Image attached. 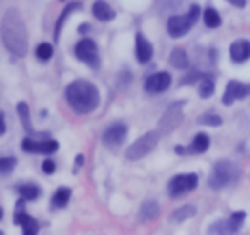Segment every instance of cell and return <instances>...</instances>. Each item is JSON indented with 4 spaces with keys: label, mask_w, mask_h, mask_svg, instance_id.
<instances>
[{
    "label": "cell",
    "mask_w": 250,
    "mask_h": 235,
    "mask_svg": "<svg viewBox=\"0 0 250 235\" xmlns=\"http://www.w3.org/2000/svg\"><path fill=\"white\" fill-rule=\"evenodd\" d=\"M207 149H209V136L207 134H196L192 138V151L194 153H205Z\"/></svg>",
    "instance_id": "obj_22"
},
{
    "label": "cell",
    "mask_w": 250,
    "mask_h": 235,
    "mask_svg": "<svg viewBox=\"0 0 250 235\" xmlns=\"http://www.w3.org/2000/svg\"><path fill=\"white\" fill-rule=\"evenodd\" d=\"M76 56H78V61H82V63H86V65H91V67H100V54H97V45H95V41H93L91 37H84V39H80L76 43Z\"/></svg>",
    "instance_id": "obj_6"
},
{
    "label": "cell",
    "mask_w": 250,
    "mask_h": 235,
    "mask_svg": "<svg viewBox=\"0 0 250 235\" xmlns=\"http://www.w3.org/2000/svg\"><path fill=\"white\" fill-rule=\"evenodd\" d=\"M250 95V85H244V82H237V80H231L227 85V91L222 95V104L231 106L235 99H242V97H248Z\"/></svg>",
    "instance_id": "obj_10"
},
{
    "label": "cell",
    "mask_w": 250,
    "mask_h": 235,
    "mask_svg": "<svg viewBox=\"0 0 250 235\" xmlns=\"http://www.w3.org/2000/svg\"><path fill=\"white\" fill-rule=\"evenodd\" d=\"M160 140V132H147L143 134L136 143L129 145V149L125 151V155H127V160H140L145 158V155L149 153V151H153V147L158 145Z\"/></svg>",
    "instance_id": "obj_5"
},
{
    "label": "cell",
    "mask_w": 250,
    "mask_h": 235,
    "mask_svg": "<svg viewBox=\"0 0 250 235\" xmlns=\"http://www.w3.org/2000/svg\"><path fill=\"white\" fill-rule=\"evenodd\" d=\"M13 166H15V158H2L0 160V173H2V177H7L9 173H11Z\"/></svg>",
    "instance_id": "obj_29"
},
{
    "label": "cell",
    "mask_w": 250,
    "mask_h": 235,
    "mask_svg": "<svg viewBox=\"0 0 250 235\" xmlns=\"http://www.w3.org/2000/svg\"><path fill=\"white\" fill-rule=\"evenodd\" d=\"M82 164H84V158H82V155H78V158H76V164H74V171H78Z\"/></svg>",
    "instance_id": "obj_34"
},
{
    "label": "cell",
    "mask_w": 250,
    "mask_h": 235,
    "mask_svg": "<svg viewBox=\"0 0 250 235\" xmlns=\"http://www.w3.org/2000/svg\"><path fill=\"white\" fill-rule=\"evenodd\" d=\"M199 123H203V125H213V128H218V125L222 123V119L218 117V114H203V117H199Z\"/></svg>",
    "instance_id": "obj_30"
},
{
    "label": "cell",
    "mask_w": 250,
    "mask_h": 235,
    "mask_svg": "<svg viewBox=\"0 0 250 235\" xmlns=\"http://www.w3.org/2000/svg\"><path fill=\"white\" fill-rule=\"evenodd\" d=\"M7 132V123H4V114H0V134Z\"/></svg>",
    "instance_id": "obj_33"
},
{
    "label": "cell",
    "mask_w": 250,
    "mask_h": 235,
    "mask_svg": "<svg viewBox=\"0 0 250 235\" xmlns=\"http://www.w3.org/2000/svg\"><path fill=\"white\" fill-rule=\"evenodd\" d=\"M192 216H194V207L186 205V207H179V210H175L173 220L175 222H181V220H186V218H192Z\"/></svg>",
    "instance_id": "obj_25"
},
{
    "label": "cell",
    "mask_w": 250,
    "mask_h": 235,
    "mask_svg": "<svg viewBox=\"0 0 250 235\" xmlns=\"http://www.w3.org/2000/svg\"><path fill=\"white\" fill-rule=\"evenodd\" d=\"M199 4H192L188 15H173V18L166 22V28H168L170 37H184L188 30L192 28V24L199 20Z\"/></svg>",
    "instance_id": "obj_4"
},
{
    "label": "cell",
    "mask_w": 250,
    "mask_h": 235,
    "mask_svg": "<svg viewBox=\"0 0 250 235\" xmlns=\"http://www.w3.org/2000/svg\"><path fill=\"white\" fill-rule=\"evenodd\" d=\"M69 196H71L69 188H59V190L54 192V196H52V207H54V210H59V207H65L67 201H69Z\"/></svg>",
    "instance_id": "obj_18"
},
{
    "label": "cell",
    "mask_w": 250,
    "mask_h": 235,
    "mask_svg": "<svg viewBox=\"0 0 250 235\" xmlns=\"http://www.w3.org/2000/svg\"><path fill=\"white\" fill-rule=\"evenodd\" d=\"M127 136V125L125 123H112L110 128L104 132V143L106 145H121Z\"/></svg>",
    "instance_id": "obj_12"
},
{
    "label": "cell",
    "mask_w": 250,
    "mask_h": 235,
    "mask_svg": "<svg viewBox=\"0 0 250 235\" xmlns=\"http://www.w3.org/2000/svg\"><path fill=\"white\" fill-rule=\"evenodd\" d=\"M175 151H177L179 155H184V153H186V147H175Z\"/></svg>",
    "instance_id": "obj_36"
},
{
    "label": "cell",
    "mask_w": 250,
    "mask_h": 235,
    "mask_svg": "<svg viewBox=\"0 0 250 235\" xmlns=\"http://www.w3.org/2000/svg\"><path fill=\"white\" fill-rule=\"evenodd\" d=\"M229 54H231V61H235V63L248 61L250 59V41L248 39H239V41H235V43H231Z\"/></svg>",
    "instance_id": "obj_13"
},
{
    "label": "cell",
    "mask_w": 250,
    "mask_h": 235,
    "mask_svg": "<svg viewBox=\"0 0 250 235\" xmlns=\"http://www.w3.org/2000/svg\"><path fill=\"white\" fill-rule=\"evenodd\" d=\"M2 41L13 56H24L28 48V33L18 9H9L2 18Z\"/></svg>",
    "instance_id": "obj_1"
},
{
    "label": "cell",
    "mask_w": 250,
    "mask_h": 235,
    "mask_svg": "<svg viewBox=\"0 0 250 235\" xmlns=\"http://www.w3.org/2000/svg\"><path fill=\"white\" fill-rule=\"evenodd\" d=\"M203 22H205V26L207 28H218V26H220L222 22H220V13L216 11V9H205V11H203Z\"/></svg>",
    "instance_id": "obj_21"
},
{
    "label": "cell",
    "mask_w": 250,
    "mask_h": 235,
    "mask_svg": "<svg viewBox=\"0 0 250 235\" xmlns=\"http://www.w3.org/2000/svg\"><path fill=\"white\" fill-rule=\"evenodd\" d=\"M170 86V74L166 71H155L145 80V91L147 93H162Z\"/></svg>",
    "instance_id": "obj_11"
},
{
    "label": "cell",
    "mask_w": 250,
    "mask_h": 235,
    "mask_svg": "<svg viewBox=\"0 0 250 235\" xmlns=\"http://www.w3.org/2000/svg\"><path fill=\"white\" fill-rule=\"evenodd\" d=\"M239 177V169L233 162H229V160H220V162H216V164L211 166V175H209V186L211 188H225L229 184H233Z\"/></svg>",
    "instance_id": "obj_3"
},
{
    "label": "cell",
    "mask_w": 250,
    "mask_h": 235,
    "mask_svg": "<svg viewBox=\"0 0 250 235\" xmlns=\"http://www.w3.org/2000/svg\"><path fill=\"white\" fill-rule=\"evenodd\" d=\"M22 149L28 151V153H39V143L33 138H24L22 140Z\"/></svg>",
    "instance_id": "obj_31"
},
{
    "label": "cell",
    "mask_w": 250,
    "mask_h": 235,
    "mask_svg": "<svg viewBox=\"0 0 250 235\" xmlns=\"http://www.w3.org/2000/svg\"><path fill=\"white\" fill-rule=\"evenodd\" d=\"M0 235H2V233H0Z\"/></svg>",
    "instance_id": "obj_37"
},
{
    "label": "cell",
    "mask_w": 250,
    "mask_h": 235,
    "mask_svg": "<svg viewBox=\"0 0 250 235\" xmlns=\"http://www.w3.org/2000/svg\"><path fill=\"white\" fill-rule=\"evenodd\" d=\"M244 218H246V214L244 212H233L227 220L216 222L211 229H213V233H218V235H235L239 231V227H242Z\"/></svg>",
    "instance_id": "obj_9"
},
{
    "label": "cell",
    "mask_w": 250,
    "mask_h": 235,
    "mask_svg": "<svg viewBox=\"0 0 250 235\" xmlns=\"http://www.w3.org/2000/svg\"><path fill=\"white\" fill-rule=\"evenodd\" d=\"M93 15H95L97 20H102V22H108V20L114 18V11L108 2H95L93 4Z\"/></svg>",
    "instance_id": "obj_16"
},
{
    "label": "cell",
    "mask_w": 250,
    "mask_h": 235,
    "mask_svg": "<svg viewBox=\"0 0 250 235\" xmlns=\"http://www.w3.org/2000/svg\"><path fill=\"white\" fill-rule=\"evenodd\" d=\"M65 97L67 104L74 108L76 112L86 114L91 110H95L97 104H100V93H97V86L91 85L88 80H74L69 82L65 88Z\"/></svg>",
    "instance_id": "obj_2"
},
{
    "label": "cell",
    "mask_w": 250,
    "mask_h": 235,
    "mask_svg": "<svg viewBox=\"0 0 250 235\" xmlns=\"http://www.w3.org/2000/svg\"><path fill=\"white\" fill-rule=\"evenodd\" d=\"M181 108H184V102H175L166 108V112L160 119V132H173L177 125L181 123V117H184Z\"/></svg>",
    "instance_id": "obj_8"
},
{
    "label": "cell",
    "mask_w": 250,
    "mask_h": 235,
    "mask_svg": "<svg viewBox=\"0 0 250 235\" xmlns=\"http://www.w3.org/2000/svg\"><path fill=\"white\" fill-rule=\"evenodd\" d=\"M76 9H80V4H78V2H69V4L65 7V11L61 13L59 22H56V28H54V37H56V39L61 37V30H62V26H65V20L69 18V13H71V11H76Z\"/></svg>",
    "instance_id": "obj_20"
},
{
    "label": "cell",
    "mask_w": 250,
    "mask_h": 235,
    "mask_svg": "<svg viewBox=\"0 0 250 235\" xmlns=\"http://www.w3.org/2000/svg\"><path fill=\"white\" fill-rule=\"evenodd\" d=\"M231 4H235V7H239V9H242V7H246V2H244V0H233Z\"/></svg>",
    "instance_id": "obj_35"
},
{
    "label": "cell",
    "mask_w": 250,
    "mask_h": 235,
    "mask_svg": "<svg viewBox=\"0 0 250 235\" xmlns=\"http://www.w3.org/2000/svg\"><path fill=\"white\" fill-rule=\"evenodd\" d=\"M18 114H20V121H22L26 132H33V123H30V114H28V104L20 102L18 104Z\"/></svg>",
    "instance_id": "obj_24"
},
{
    "label": "cell",
    "mask_w": 250,
    "mask_h": 235,
    "mask_svg": "<svg viewBox=\"0 0 250 235\" xmlns=\"http://www.w3.org/2000/svg\"><path fill=\"white\" fill-rule=\"evenodd\" d=\"M170 65L177 67V69H186V67H188V54H186V50L175 48L173 52H170Z\"/></svg>",
    "instance_id": "obj_19"
},
{
    "label": "cell",
    "mask_w": 250,
    "mask_h": 235,
    "mask_svg": "<svg viewBox=\"0 0 250 235\" xmlns=\"http://www.w3.org/2000/svg\"><path fill=\"white\" fill-rule=\"evenodd\" d=\"M52 52H54V50H52L50 43H39L37 45V59L39 61H50L52 59Z\"/></svg>",
    "instance_id": "obj_27"
},
{
    "label": "cell",
    "mask_w": 250,
    "mask_h": 235,
    "mask_svg": "<svg viewBox=\"0 0 250 235\" xmlns=\"http://www.w3.org/2000/svg\"><path fill=\"white\" fill-rule=\"evenodd\" d=\"M160 216V205L155 201H145L143 205H140V214H138V218L143 222H151V220H155V218Z\"/></svg>",
    "instance_id": "obj_15"
},
{
    "label": "cell",
    "mask_w": 250,
    "mask_h": 235,
    "mask_svg": "<svg viewBox=\"0 0 250 235\" xmlns=\"http://www.w3.org/2000/svg\"><path fill=\"white\" fill-rule=\"evenodd\" d=\"M15 190L20 192V196H22V201H35L39 194H41V190H39V186H33V184H20Z\"/></svg>",
    "instance_id": "obj_17"
},
{
    "label": "cell",
    "mask_w": 250,
    "mask_h": 235,
    "mask_svg": "<svg viewBox=\"0 0 250 235\" xmlns=\"http://www.w3.org/2000/svg\"><path fill=\"white\" fill-rule=\"evenodd\" d=\"M213 86H216V85H213V78H211L209 74L203 76L201 82H199V95L205 97V99L211 97V95H213Z\"/></svg>",
    "instance_id": "obj_23"
},
{
    "label": "cell",
    "mask_w": 250,
    "mask_h": 235,
    "mask_svg": "<svg viewBox=\"0 0 250 235\" xmlns=\"http://www.w3.org/2000/svg\"><path fill=\"white\" fill-rule=\"evenodd\" d=\"M54 169H56V166H54V162H52V160H45L43 162V173L52 175V173H54Z\"/></svg>",
    "instance_id": "obj_32"
},
{
    "label": "cell",
    "mask_w": 250,
    "mask_h": 235,
    "mask_svg": "<svg viewBox=\"0 0 250 235\" xmlns=\"http://www.w3.org/2000/svg\"><path fill=\"white\" fill-rule=\"evenodd\" d=\"M56 149H59V143H56V140H52V138L41 140V143H39V153H54Z\"/></svg>",
    "instance_id": "obj_28"
},
{
    "label": "cell",
    "mask_w": 250,
    "mask_h": 235,
    "mask_svg": "<svg viewBox=\"0 0 250 235\" xmlns=\"http://www.w3.org/2000/svg\"><path fill=\"white\" fill-rule=\"evenodd\" d=\"M196 184H199V175L194 173H186V175H177L170 179L168 184V194L170 196H181L186 194V192H192L196 188Z\"/></svg>",
    "instance_id": "obj_7"
},
{
    "label": "cell",
    "mask_w": 250,
    "mask_h": 235,
    "mask_svg": "<svg viewBox=\"0 0 250 235\" xmlns=\"http://www.w3.org/2000/svg\"><path fill=\"white\" fill-rule=\"evenodd\" d=\"M37 233H39V222L35 218H28L22 224V235H37Z\"/></svg>",
    "instance_id": "obj_26"
},
{
    "label": "cell",
    "mask_w": 250,
    "mask_h": 235,
    "mask_svg": "<svg viewBox=\"0 0 250 235\" xmlns=\"http://www.w3.org/2000/svg\"><path fill=\"white\" fill-rule=\"evenodd\" d=\"M153 56V45L145 39V35H136V59L138 63H149Z\"/></svg>",
    "instance_id": "obj_14"
}]
</instances>
